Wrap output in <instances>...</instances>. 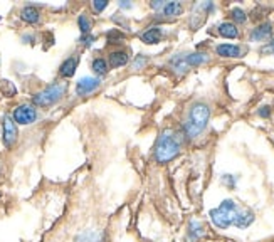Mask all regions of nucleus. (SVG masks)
Returning <instances> with one entry per match:
<instances>
[{"instance_id": "29", "label": "nucleus", "mask_w": 274, "mask_h": 242, "mask_svg": "<svg viewBox=\"0 0 274 242\" xmlns=\"http://www.w3.org/2000/svg\"><path fill=\"white\" fill-rule=\"evenodd\" d=\"M94 37H83V40H85V44H86V46H89V44H91V40H93Z\"/></svg>"}, {"instance_id": "27", "label": "nucleus", "mask_w": 274, "mask_h": 242, "mask_svg": "<svg viewBox=\"0 0 274 242\" xmlns=\"http://www.w3.org/2000/svg\"><path fill=\"white\" fill-rule=\"evenodd\" d=\"M145 62H147V59H143V57H138V59H137V62H135V68H140V66L141 64H145Z\"/></svg>"}, {"instance_id": "8", "label": "nucleus", "mask_w": 274, "mask_h": 242, "mask_svg": "<svg viewBox=\"0 0 274 242\" xmlns=\"http://www.w3.org/2000/svg\"><path fill=\"white\" fill-rule=\"evenodd\" d=\"M219 56L222 57H240L242 49L239 46H234V44H221V46L215 47Z\"/></svg>"}, {"instance_id": "16", "label": "nucleus", "mask_w": 274, "mask_h": 242, "mask_svg": "<svg viewBox=\"0 0 274 242\" xmlns=\"http://www.w3.org/2000/svg\"><path fill=\"white\" fill-rule=\"evenodd\" d=\"M109 62H111L113 68H121L128 62V54L123 52V51H118V52H111L109 54Z\"/></svg>"}, {"instance_id": "4", "label": "nucleus", "mask_w": 274, "mask_h": 242, "mask_svg": "<svg viewBox=\"0 0 274 242\" xmlns=\"http://www.w3.org/2000/svg\"><path fill=\"white\" fill-rule=\"evenodd\" d=\"M68 89V84L66 83H54L49 87H46L41 93H37L32 98V103L37 106H51L54 104L57 100H61V96L66 93Z\"/></svg>"}, {"instance_id": "22", "label": "nucleus", "mask_w": 274, "mask_h": 242, "mask_svg": "<svg viewBox=\"0 0 274 242\" xmlns=\"http://www.w3.org/2000/svg\"><path fill=\"white\" fill-rule=\"evenodd\" d=\"M222 183H224L227 189H236V185H237V177H234V175H222Z\"/></svg>"}, {"instance_id": "21", "label": "nucleus", "mask_w": 274, "mask_h": 242, "mask_svg": "<svg viewBox=\"0 0 274 242\" xmlns=\"http://www.w3.org/2000/svg\"><path fill=\"white\" fill-rule=\"evenodd\" d=\"M232 19L236 20V22H239V24H244V22L247 20V17H246V14H244V10L242 9H232Z\"/></svg>"}, {"instance_id": "24", "label": "nucleus", "mask_w": 274, "mask_h": 242, "mask_svg": "<svg viewBox=\"0 0 274 242\" xmlns=\"http://www.w3.org/2000/svg\"><path fill=\"white\" fill-rule=\"evenodd\" d=\"M261 52L262 54H274V39L271 40V42L266 44V46L261 47Z\"/></svg>"}, {"instance_id": "11", "label": "nucleus", "mask_w": 274, "mask_h": 242, "mask_svg": "<svg viewBox=\"0 0 274 242\" xmlns=\"http://www.w3.org/2000/svg\"><path fill=\"white\" fill-rule=\"evenodd\" d=\"M206 234V227L202 225L199 221H190L188 224V239L192 242L199 241L200 237Z\"/></svg>"}, {"instance_id": "1", "label": "nucleus", "mask_w": 274, "mask_h": 242, "mask_svg": "<svg viewBox=\"0 0 274 242\" xmlns=\"http://www.w3.org/2000/svg\"><path fill=\"white\" fill-rule=\"evenodd\" d=\"M209 217L217 229H229L232 225L237 229H247L256 221V214L251 208L242 207L231 199L222 200L217 207L212 208Z\"/></svg>"}, {"instance_id": "12", "label": "nucleus", "mask_w": 274, "mask_h": 242, "mask_svg": "<svg viewBox=\"0 0 274 242\" xmlns=\"http://www.w3.org/2000/svg\"><path fill=\"white\" fill-rule=\"evenodd\" d=\"M184 59L187 68H190V66H200L204 62H207L209 61V56L204 52H192V54H184Z\"/></svg>"}, {"instance_id": "14", "label": "nucleus", "mask_w": 274, "mask_h": 242, "mask_svg": "<svg viewBox=\"0 0 274 242\" xmlns=\"http://www.w3.org/2000/svg\"><path fill=\"white\" fill-rule=\"evenodd\" d=\"M140 37H141V40H143L145 44H156L160 39H162V29H160V27H152V29H148L147 32H143Z\"/></svg>"}, {"instance_id": "5", "label": "nucleus", "mask_w": 274, "mask_h": 242, "mask_svg": "<svg viewBox=\"0 0 274 242\" xmlns=\"http://www.w3.org/2000/svg\"><path fill=\"white\" fill-rule=\"evenodd\" d=\"M35 118H37V113H35V109L29 104L17 106V108L14 109V121H16V123L31 124V123H34Z\"/></svg>"}, {"instance_id": "10", "label": "nucleus", "mask_w": 274, "mask_h": 242, "mask_svg": "<svg viewBox=\"0 0 274 242\" xmlns=\"http://www.w3.org/2000/svg\"><path fill=\"white\" fill-rule=\"evenodd\" d=\"M182 10H184V5L180 2H165L160 12L167 17H177L182 14Z\"/></svg>"}, {"instance_id": "15", "label": "nucleus", "mask_w": 274, "mask_h": 242, "mask_svg": "<svg viewBox=\"0 0 274 242\" xmlns=\"http://www.w3.org/2000/svg\"><path fill=\"white\" fill-rule=\"evenodd\" d=\"M76 68H78V57H69V59H66L63 62V66H61V74H63L64 78H71L76 72Z\"/></svg>"}, {"instance_id": "13", "label": "nucleus", "mask_w": 274, "mask_h": 242, "mask_svg": "<svg viewBox=\"0 0 274 242\" xmlns=\"http://www.w3.org/2000/svg\"><path fill=\"white\" fill-rule=\"evenodd\" d=\"M219 34H221L222 37L236 39L237 35H239V31H237V27L232 22H222V24L219 25Z\"/></svg>"}, {"instance_id": "25", "label": "nucleus", "mask_w": 274, "mask_h": 242, "mask_svg": "<svg viewBox=\"0 0 274 242\" xmlns=\"http://www.w3.org/2000/svg\"><path fill=\"white\" fill-rule=\"evenodd\" d=\"M125 35L121 34V32H118V31H111V32H108V40L109 42H113V39H120L121 40Z\"/></svg>"}, {"instance_id": "19", "label": "nucleus", "mask_w": 274, "mask_h": 242, "mask_svg": "<svg viewBox=\"0 0 274 242\" xmlns=\"http://www.w3.org/2000/svg\"><path fill=\"white\" fill-rule=\"evenodd\" d=\"M93 69H94V72L96 74H106L108 72V64H106V61L104 59H94L93 62Z\"/></svg>"}, {"instance_id": "26", "label": "nucleus", "mask_w": 274, "mask_h": 242, "mask_svg": "<svg viewBox=\"0 0 274 242\" xmlns=\"http://www.w3.org/2000/svg\"><path fill=\"white\" fill-rule=\"evenodd\" d=\"M269 115H271V108H269V106H262V108L259 109V116H262V118H268Z\"/></svg>"}, {"instance_id": "7", "label": "nucleus", "mask_w": 274, "mask_h": 242, "mask_svg": "<svg viewBox=\"0 0 274 242\" xmlns=\"http://www.w3.org/2000/svg\"><path fill=\"white\" fill-rule=\"evenodd\" d=\"M100 84H101V81L98 78H89V76H86V78H81L78 81L76 89H78L79 96H85V94H89V93H93V91H96L98 87H100Z\"/></svg>"}, {"instance_id": "9", "label": "nucleus", "mask_w": 274, "mask_h": 242, "mask_svg": "<svg viewBox=\"0 0 274 242\" xmlns=\"http://www.w3.org/2000/svg\"><path fill=\"white\" fill-rule=\"evenodd\" d=\"M273 34V27L269 22H264L259 27H256L253 32H251V40H266L269 39Z\"/></svg>"}, {"instance_id": "17", "label": "nucleus", "mask_w": 274, "mask_h": 242, "mask_svg": "<svg viewBox=\"0 0 274 242\" xmlns=\"http://www.w3.org/2000/svg\"><path fill=\"white\" fill-rule=\"evenodd\" d=\"M101 232L98 230H86V232L79 234L76 242H101Z\"/></svg>"}, {"instance_id": "6", "label": "nucleus", "mask_w": 274, "mask_h": 242, "mask_svg": "<svg viewBox=\"0 0 274 242\" xmlns=\"http://www.w3.org/2000/svg\"><path fill=\"white\" fill-rule=\"evenodd\" d=\"M16 140H17L16 121L10 118V116H5L3 118V143H5V146H12Z\"/></svg>"}, {"instance_id": "18", "label": "nucleus", "mask_w": 274, "mask_h": 242, "mask_svg": "<svg viewBox=\"0 0 274 242\" xmlns=\"http://www.w3.org/2000/svg\"><path fill=\"white\" fill-rule=\"evenodd\" d=\"M20 17H22V20L29 22V24H35V22L39 20V12L34 7H25L20 12Z\"/></svg>"}, {"instance_id": "23", "label": "nucleus", "mask_w": 274, "mask_h": 242, "mask_svg": "<svg viewBox=\"0 0 274 242\" xmlns=\"http://www.w3.org/2000/svg\"><path fill=\"white\" fill-rule=\"evenodd\" d=\"M106 7H108V2H106V0H94L93 2V9L96 10V12H103Z\"/></svg>"}, {"instance_id": "20", "label": "nucleus", "mask_w": 274, "mask_h": 242, "mask_svg": "<svg viewBox=\"0 0 274 242\" xmlns=\"http://www.w3.org/2000/svg\"><path fill=\"white\" fill-rule=\"evenodd\" d=\"M78 24H79V29H81V32H83V34H87V32L91 31V20L87 19V17L85 16V14H83V16H79Z\"/></svg>"}, {"instance_id": "2", "label": "nucleus", "mask_w": 274, "mask_h": 242, "mask_svg": "<svg viewBox=\"0 0 274 242\" xmlns=\"http://www.w3.org/2000/svg\"><path fill=\"white\" fill-rule=\"evenodd\" d=\"M210 118V109L204 103H195V104L190 108L188 116L184 123V131L188 138H195L206 130L207 123Z\"/></svg>"}, {"instance_id": "28", "label": "nucleus", "mask_w": 274, "mask_h": 242, "mask_svg": "<svg viewBox=\"0 0 274 242\" xmlns=\"http://www.w3.org/2000/svg\"><path fill=\"white\" fill-rule=\"evenodd\" d=\"M120 5H121L123 9H128V7H131V3L126 2V0H121V2H120Z\"/></svg>"}, {"instance_id": "3", "label": "nucleus", "mask_w": 274, "mask_h": 242, "mask_svg": "<svg viewBox=\"0 0 274 242\" xmlns=\"http://www.w3.org/2000/svg\"><path fill=\"white\" fill-rule=\"evenodd\" d=\"M180 153V140L170 130H165L158 137L155 145V160L158 163H167Z\"/></svg>"}]
</instances>
